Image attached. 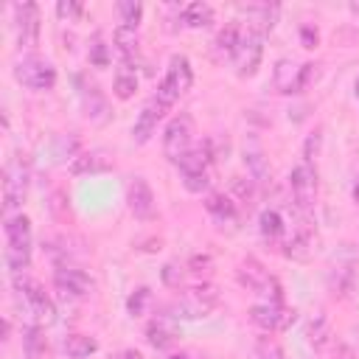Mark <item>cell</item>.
<instances>
[{
  "label": "cell",
  "instance_id": "obj_1",
  "mask_svg": "<svg viewBox=\"0 0 359 359\" xmlns=\"http://www.w3.org/2000/svg\"><path fill=\"white\" fill-rule=\"evenodd\" d=\"M6 264L14 272H22L31 264V222L25 216L6 219Z\"/></svg>",
  "mask_w": 359,
  "mask_h": 359
},
{
  "label": "cell",
  "instance_id": "obj_2",
  "mask_svg": "<svg viewBox=\"0 0 359 359\" xmlns=\"http://www.w3.org/2000/svg\"><path fill=\"white\" fill-rule=\"evenodd\" d=\"M236 278H238V283H241L244 289L261 294L266 303H278V306H280V300H283L280 283H278V278L269 275V269H266L261 261L244 258V261L238 264V269H236Z\"/></svg>",
  "mask_w": 359,
  "mask_h": 359
},
{
  "label": "cell",
  "instance_id": "obj_3",
  "mask_svg": "<svg viewBox=\"0 0 359 359\" xmlns=\"http://www.w3.org/2000/svg\"><path fill=\"white\" fill-rule=\"evenodd\" d=\"M219 306V289L213 283H196L185 292L182 300H177L171 306V317H182V320H199V317H208L213 309Z\"/></svg>",
  "mask_w": 359,
  "mask_h": 359
},
{
  "label": "cell",
  "instance_id": "obj_4",
  "mask_svg": "<svg viewBox=\"0 0 359 359\" xmlns=\"http://www.w3.org/2000/svg\"><path fill=\"white\" fill-rule=\"evenodd\" d=\"M14 79L28 90H50L56 84V67L48 59L25 56L14 65Z\"/></svg>",
  "mask_w": 359,
  "mask_h": 359
},
{
  "label": "cell",
  "instance_id": "obj_5",
  "mask_svg": "<svg viewBox=\"0 0 359 359\" xmlns=\"http://www.w3.org/2000/svg\"><path fill=\"white\" fill-rule=\"evenodd\" d=\"M191 137H194V118L188 112H180L177 118L168 121L165 135H163V154L177 163L188 149H191Z\"/></svg>",
  "mask_w": 359,
  "mask_h": 359
},
{
  "label": "cell",
  "instance_id": "obj_6",
  "mask_svg": "<svg viewBox=\"0 0 359 359\" xmlns=\"http://www.w3.org/2000/svg\"><path fill=\"white\" fill-rule=\"evenodd\" d=\"M289 185H292V196H294L297 208L309 210L317 199V171L311 168V163L294 165L292 174H289Z\"/></svg>",
  "mask_w": 359,
  "mask_h": 359
},
{
  "label": "cell",
  "instance_id": "obj_7",
  "mask_svg": "<svg viewBox=\"0 0 359 359\" xmlns=\"http://www.w3.org/2000/svg\"><path fill=\"white\" fill-rule=\"evenodd\" d=\"M250 320L264 331H286L297 320V311L283 309L278 303H258V306L250 309Z\"/></svg>",
  "mask_w": 359,
  "mask_h": 359
},
{
  "label": "cell",
  "instance_id": "obj_8",
  "mask_svg": "<svg viewBox=\"0 0 359 359\" xmlns=\"http://www.w3.org/2000/svg\"><path fill=\"white\" fill-rule=\"evenodd\" d=\"M25 188H28V174H25V168H22L17 160L6 163V168H3V208H6V213H11L14 208L22 205Z\"/></svg>",
  "mask_w": 359,
  "mask_h": 359
},
{
  "label": "cell",
  "instance_id": "obj_9",
  "mask_svg": "<svg viewBox=\"0 0 359 359\" xmlns=\"http://www.w3.org/2000/svg\"><path fill=\"white\" fill-rule=\"evenodd\" d=\"M261 34L258 31H247L244 36H241V45H238V50H236V73L238 76H252L255 70H258V65H261V53H264V45H261Z\"/></svg>",
  "mask_w": 359,
  "mask_h": 359
},
{
  "label": "cell",
  "instance_id": "obj_10",
  "mask_svg": "<svg viewBox=\"0 0 359 359\" xmlns=\"http://www.w3.org/2000/svg\"><path fill=\"white\" fill-rule=\"evenodd\" d=\"M53 283H56V289H59L65 297H84V294H90V292L95 289L93 278H90L87 272L76 269V266H59V269L53 272Z\"/></svg>",
  "mask_w": 359,
  "mask_h": 359
},
{
  "label": "cell",
  "instance_id": "obj_11",
  "mask_svg": "<svg viewBox=\"0 0 359 359\" xmlns=\"http://www.w3.org/2000/svg\"><path fill=\"white\" fill-rule=\"evenodd\" d=\"M126 205H129V210H132L135 219H140V222L154 219V194H151V188H149V182L143 177H135L129 182V188H126Z\"/></svg>",
  "mask_w": 359,
  "mask_h": 359
},
{
  "label": "cell",
  "instance_id": "obj_12",
  "mask_svg": "<svg viewBox=\"0 0 359 359\" xmlns=\"http://www.w3.org/2000/svg\"><path fill=\"white\" fill-rule=\"evenodd\" d=\"M244 165H247L250 177H252L258 185L269 182V160H266V151H264L261 137L252 135V132L244 137Z\"/></svg>",
  "mask_w": 359,
  "mask_h": 359
},
{
  "label": "cell",
  "instance_id": "obj_13",
  "mask_svg": "<svg viewBox=\"0 0 359 359\" xmlns=\"http://www.w3.org/2000/svg\"><path fill=\"white\" fill-rule=\"evenodd\" d=\"M14 17H17V31H20V45L34 48L39 42V6L36 3H17Z\"/></svg>",
  "mask_w": 359,
  "mask_h": 359
},
{
  "label": "cell",
  "instance_id": "obj_14",
  "mask_svg": "<svg viewBox=\"0 0 359 359\" xmlns=\"http://www.w3.org/2000/svg\"><path fill=\"white\" fill-rule=\"evenodd\" d=\"M165 109H168V107H163L154 95L146 101V107L140 109V115H137V121H135V129H132L135 143H146V140L154 135V126H157V121L165 115Z\"/></svg>",
  "mask_w": 359,
  "mask_h": 359
},
{
  "label": "cell",
  "instance_id": "obj_15",
  "mask_svg": "<svg viewBox=\"0 0 359 359\" xmlns=\"http://www.w3.org/2000/svg\"><path fill=\"white\" fill-rule=\"evenodd\" d=\"M177 95H182V93H188L191 90V84H194V73H191V62H188V56H182V53H174L171 56V62H168V73H165V79H163Z\"/></svg>",
  "mask_w": 359,
  "mask_h": 359
},
{
  "label": "cell",
  "instance_id": "obj_16",
  "mask_svg": "<svg viewBox=\"0 0 359 359\" xmlns=\"http://www.w3.org/2000/svg\"><path fill=\"white\" fill-rule=\"evenodd\" d=\"M272 87L278 93H300L303 84H300V65H294L292 59H278L275 65V73H272Z\"/></svg>",
  "mask_w": 359,
  "mask_h": 359
},
{
  "label": "cell",
  "instance_id": "obj_17",
  "mask_svg": "<svg viewBox=\"0 0 359 359\" xmlns=\"http://www.w3.org/2000/svg\"><path fill=\"white\" fill-rule=\"evenodd\" d=\"M81 104H84V115L93 121V123H107L109 121V104L104 98V93L95 87V84H87L81 90Z\"/></svg>",
  "mask_w": 359,
  "mask_h": 359
},
{
  "label": "cell",
  "instance_id": "obj_18",
  "mask_svg": "<svg viewBox=\"0 0 359 359\" xmlns=\"http://www.w3.org/2000/svg\"><path fill=\"white\" fill-rule=\"evenodd\" d=\"M205 208L210 210V216L216 219V224H219L222 230H224V227H236L238 213H236V205H233L224 194H210L208 202H205Z\"/></svg>",
  "mask_w": 359,
  "mask_h": 359
},
{
  "label": "cell",
  "instance_id": "obj_19",
  "mask_svg": "<svg viewBox=\"0 0 359 359\" xmlns=\"http://www.w3.org/2000/svg\"><path fill=\"white\" fill-rule=\"evenodd\" d=\"M306 339H309V345H311L314 351L328 348V345H331V339H334L331 320H328L325 314H314V317L309 320V325H306Z\"/></svg>",
  "mask_w": 359,
  "mask_h": 359
},
{
  "label": "cell",
  "instance_id": "obj_20",
  "mask_svg": "<svg viewBox=\"0 0 359 359\" xmlns=\"http://www.w3.org/2000/svg\"><path fill=\"white\" fill-rule=\"evenodd\" d=\"M210 160H213V157H210V151H208V143H202V146H196V149H188L174 165H177L182 174H202Z\"/></svg>",
  "mask_w": 359,
  "mask_h": 359
},
{
  "label": "cell",
  "instance_id": "obj_21",
  "mask_svg": "<svg viewBox=\"0 0 359 359\" xmlns=\"http://www.w3.org/2000/svg\"><path fill=\"white\" fill-rule=\"evenodd\" d=\"M112 168V163L104 157V154H98V151H81L73 163H70V174H98V171H109Z\"/></svg>",
  "mask_w": 359,
  "mask_h": 359
},
{
  "label": "cell",
  "instance_id": "obj_22",
  "mask_svg": "<svg viewBox=\"0 0 359 359\" xmlns=\"http://www.w3.org/2000/svg\"><path fill=\"white\" fill-rule=\"evenodd\" d=\"M283 255L292 258V261H309V255H311V233H309V227H297L292 233V238L286 241Z\"/></svg>",
  "mask_w": 359,
  "mask_h": 359
},
{
  "label": "cell",
  "instance_id": "obj_23",
  "mask_svg": "<svg viewBox=\"0 0 359 359\" xmlns=\"http://www.w3.org/2000/svg\"><path fill=\"white\" fill-rule=\"evenodd\" d=\"M216 53H222V56H236V50H238V45H241V28H238V22H227L219 34H216Z\"/></svg>",
  "mask_w": 359,
  "mask_h": 359
},
{
  "label": "cell",
  "instance_id": "obj_24",
  "mask_svg": "<svg viewBox=\"0 0 359 359\" xmlns=\"http://www.w3.org/2000/svg\"><path fill=\"white\" fill-rule=\"evenodd\" d=\"M98 351V342L93 339V337H87V334H70L67 339H65V353L70 356V359H87V356H93Z\"/></svg>",
  "mask_w": 359,
  "mask_h": 359
},
{
  "label": "cell",
  "instance_id": "obj_25",
  "mask_svg": "<svg viewBox=\"0 0 359 359\" xmlns=\"http://www.w3.org/2000/svg\"><path fill=\"white\" fill-rule=\"evenodd\" d=\"M182 22L191 25V28H208L213 22V8L208 3H199V0L196 3H188L182 8Z\"/></svg>",
  "mask_w": 359,
  "mask_h": 359
},
{
  "label": "cell",
  "instance_id": "obj_26",
  "mask_svg": "<svg viewBox=\"0 0 359 359\" xmlns=\"http://www.w3.org/2000/svg\"><path fill=\"white\" fill-rule=\"evenodd\" d=\"M146 339H149V345H151V348L165 351V348H171V345H174L177 334H174V328H171V325H165L163 320H154V323H149V328H146Z\"/></svg>",
  "mask_w": 359,
  "mask_h": 359
},
{
  "label": "cell",
  "instance_id": "obj_27",
  "mask_svg": "<svg viewBox=\"0 0 359 359\" xmlns=\"http://www.w3.org/2000/svg\"><path fill=\"white\" fill-rule=\"evenodd\" d=\"M112 39H115V48L121 50V56H123L126 62H129L132 56H137V28L118 25L115 34H112Z\"/></svg>",
  "mask_w": 359,
  "mask_h": 359
},
{
  "label": "cell",
  "instance_id": "obj_28",
  "mask_svg": "<svg viewBox=\"0 0 359 359\" xmlns=\"http://www.w3.org/2000/svg\"><path fill=\"white\" fill-rule=\"evenodd\" d=\"M81 154V140L76 137V135H59L56 140H53V157L59 160V163H65V160H76Z\"/></svg>",
  "mask_w": 359,
  "mask_h": 359
},
{
  "label": "cell",
  "instance_id": "obj_29",
  "mask_svg": "<svg viewBox=\"0 0 359 359\" xmlns=\"http://www.w3.org/2000/svg\"><path fill=\"white\" fill-rule=\"evenodd\" d=\"M22 348H25V356L28 359H39L45 353V337H42V328L39 325L22 328Z\"/></svg>",
  "mask_w": 359,
  "mask_h": 359
},
{
  "label": "cell",
  "instance_id": "obj_30",
  "mask_svg": "<svg viewBox=\"0 0 359 359\" xmlns=\"http://www.w3.org/2000/svg\"><path fill=\"white\" fill-rule=\"evenodd\" d=\"M258 227H261L264 238H278L283 233V219H280L278 210H264L261 219H258Z\"/></svg>",
  "mask_w": 359,
  "mask_h": 359
},
{
  "label": "cell",
  "instance_id": "obj_31",
  "mask_svg": "<svg viewBox=\"0 0 359 359\" xmlns=\"http://www.w3.org/2000/svg\"><path fill=\"white\" fill-rule=\"evenodd\" d=\"M118 14H121V22L129 25V28H137L140 17H143V6L137 0H121L118 3Z\"/></svg>",
  "mask_w": 359,
  "mask_h": 359
},
{
  "label": "cell",
  "instance_id": "obj_32",
  "mask_svg": "<svg viewBox=\"0 0 359 359\" xmlns=\"http://www.w3.org/2000/svg\"><path fill=\"white\" fill-rule=\"evenodd\" d=\"M149 303H151V292H149L146 286H140V289H135V292L129 294V300H126V311H129L132 317H140V314H146Z\"/></svg>",
  "mask_w": 359,
  "mask_h": 359
},
{
  "label": "cell",
  "instance_id": "obj_33",
  "mask_svg": "<svg viewBox=\"0 0 359 359\" xmlns=\"http://www.w3.org/2000/svg\"><path fill=\"white\" fill-rule=\"evenodd\" d=\"M255 353H258V359H286L283 356V348L272 337H258L255 339Z\"/></svg>",
  "mask_w": 359,
  "mask_h": 359
},
{
  "label": "cell",
  "instance_id": "obj_34",
  "mask_svg": "<svg viewBox=\"0 0 359 359\" xmlns=\"http://www.w3.org/2000/svg\"><path fill=\"white\" fill-rule=\"evenodd\" d=\"M255 180H247V177H233V182H230V188H233V196L236 199H241V202H252L255 199Z\"/></svg>",
  "mask_w": 359,
  "mask_h": 359
},
{
  "label": "cell",
  "instance_id": "obj_35",
  "mask_svg": "<svg viewBox=\"0 0 359 359\" xmlns=\"http://www.w3.org/2000/svg\"><path fill=\"white\" fill-rule=\"evenodd\" d=\"M112 90H115V95L118 98H132L135 95V90H137V79L132 76V73H118L115 76V84H112Z\"/></svg>",
  "mask_w": 359,
  "mask_h": 359
},
{
  "label": "cell",
  "instance_id": "obj_36",
  "mask_svg": "<svg viewBox=\"0 0 359 359\" xmlns=\"http://www.w3.org/2000/svg\"><path fill=\"white\" fill-rule=\"evenodd\" d=\"M160 278H163V283H165V286L180 289V286H182V280H185V272H182V266H180V264L168 261V264L160 269Z\"/></svg>",
  "mask_w": 359,
  "mask_h": 359
},
{
  "label": "cell",
  "instance_id": "obj_37",
  "mask_svg": "<svg viewBox=\"0 0 359 359\" xmlns=\"http://www.w3.org/2000/svg\"><path fill=\"white\" fill-rule=\"evenodd\" d=\"M182 185H185V191H191V194H205V191L210 188L208 171H202V174H182Z\"/></svg>",
  "mask_w": 359,
  "mask_h": 359
},
{
  "label": "cell",
  "instance_id": "obj_38",
  "mask_svg": "<svg viewBox=\"0 0 359 359\" xmlns=\"http://www.w3.org/2000/svg\"><path fill=\"white\" fill-rule=\"evenodd\" d=\"M90 62H93L95 67H107V65H109V53H107V45H104L101 36H95L93 45H90Z\"/></svg>",
  "mask_w": 359,
  "mask_h": 359
},
{
  "label": "cell",
  "instance_id": "obj_39",
  "mask_svg": "<svg viewBox=\"0 0 359 359\" xmlns=\"http://www.w3.org/2000/svg\"><path fill=\"white\" fill-rule=\"evenodd\" d=\"M56 14L70 22V20L81 17V3H76V0H59V3H56Z\"/></svg>",
  "mask_w": 359,
  "mask_h": 359
},
{
  "label": "cell",
  "instance_id": "obj_40",
  "mask_svg": "<svg viewBox=\"0 0 359 359\" xmlns=\"http://www.w3.org/2000/svg\"><path fill=\"white\" fill-rule=\"evenodd\" d=\"M320 140H323V132H320V129H314V132L306 137V146H303V157H306V163H311V160L317 157V151H320Z\"/></svg>",
  "mask_w": 359,
  "mask_h": 359
},
{
  "label": "cell",
  "instance_id": "obj_41",
  "mask_svg": "<svg viewBox=\"0 0 359 359\" xmlns=\"http://www.w3.org/2000/svg\"><path fill=\"white\" fill-rule=\"evenodd\" d=\"M210 266H213V261H210V255H191V261H188V269L191 272H196V275H202V272H210Z\"/></svg>",
  "mask_w": 359,
  "mask_h": 359
},
{
  "label": "cell",
  "instance_id": "obj_42",
  "mask_svg": "<svg viewBox=\"0 0 359 359\" xmlns=\"http://www.w3.org/2000/svg\"><path fill=\"white\" fill-rule=\"evenodd\" d=\"M300 39H303V48H314V45H317V28L303 25V28H300Z\"/></svg>",
  "mask_w": 359,
  "mask_h": 359
},
{
  "label": "cell",
  "instance_id": "obj_43",
  "mask_svg": "<svg viewBox=\"0 0 359 359\" xmlns=\"http://www.w3.org/2000/svg\"><path fill=\"white\" fill-rule=\"evenodd\" d=\"M115 359H143V356H140L137 351H132V348H129V351H121Z\"/></svg>",
  "mask_w": 359,
  "mask_h": 359
},
{
  "label": "cell",
  "instance_id": "obj_44",
  "mask_svg": "<svg viewBox=\"0 0 359 359\" xmlns=\"http://www.w3.org/2000/svg\"><path fill=\"white\" fill-rule=\"evenodd\" d=\"M339 359H353V351L342 345V348H339Z\"/></svg>",
  "mask_w": 359,
  "mask_h": 359
},
{
  "label": "cell",
  "instance_id": "obj_45",
  "mask_svg": "<svg viewBox=\"0 0 359 359\" xmlns=\"http://www.w3.org/2000/svg\"><path fill=\"white\" fill-rule=\"evenodd\" d=\"M348 8H351V14H359V0H351Z\"/></svg>",
  "mask_w": 359,
  "mask_h": 359
},
{
  "label": "cell",
  "instance_id": "obj_46",
  "mask_svg": "<svg viewBox=\"0 0 359 359\" xmlns=\"http://www.w3.org/2000/svg\"><path fill=\"white\" fill-rule=\"evenodd\" d=\"M353 199L359 202V177H356V185H353Z\"/></svg>",
  "mask_w": 359,
  "mask_h": 359
},
{
  "label": "cell",
  "instance_id": "obj_47",
  "mask_svg": "<svg viewBox=\"0 0 359 359\" xmlns=\"http://www.w3.org/2000/svg\"><path fill=\"white\" fill-rule=\"evenodd\" d=\"M168 359H191L188 353H174V356H168Z\"/></svg>",
  "mask_w": 359,
  "mask_h": 359
},
{
  "label": "cell",
  "instance_id": "obj_48",
  "mask_svg": "<svg viewBox=\"0 0 359 359\" xmlns=\"http://www.w3.org/2000/svg\"><path fill=\"white\" fill-rule=\"evenodd\" d=\"M353 93H356V98H359V79H356V87H353Z\"/></svg>",
  "mask_w": 359,
  "mask_h": 359
}]
</instances>
